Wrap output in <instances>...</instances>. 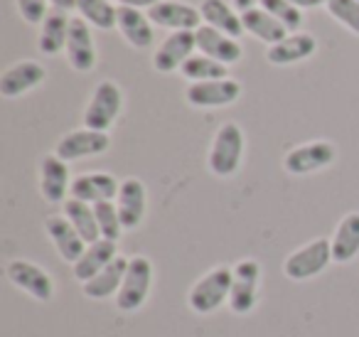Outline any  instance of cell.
<instances>
[{"instance_id": "1", "label": "cell", "mask_w": 359, "mask_h": 337, "mask_svg": "<svg viewBox=\"0 0 359 337\" xmlns=\"http://www.w3.org/2000/svg\"><path fill=\"white\" fill-rule=\"evenodd\" d=\"M241 158H244V131L234 121H226L215 133L210 148V170L217 178H231L239 170Z\"/></svg>"}, {"instance_id": "2", "label": "cell", "mask_w": 359, "mask_h": 337, "mask_svg": "<svg viewBox=\"0 0 359 337\" xmlns=\"http://www.w3.org/2000/svg\"><path fill=\"white\" fill-rule=\"evenodd\" d=\"M231 283H234V268L229 266H217L212 268L207 276H202L200 281L192 286L190 291V308L200 315L217 310L222 303H229L231 296Z\"/></svg>"}, {"instance_id": "3", "label": "cell", "mask_w": 359, "mask_h": 337, "mask_svg": "<svg viewBox=\"0 0 359 337\" xmlns=\"http://www.w3.org/2000/svg\"><path fill=\"white\" fill-rule=\"evenodd\" d=\"M121 106H123V94H121L118 84L111 79H104L96 84L94 94H91L89 104L84 111V128L91 131H109L114 121L118 119Z\"/></svg>"}, {"instance_id": "4", "label": "cell", "mask_w": 359, "mask_h": 337, "mask_svg": "<svg viewBox=\"0 0 359 337\" xmlns=\"http://www.w3.org/2000/svg\"><path fill=\"white\" fill-rule=\"evenodd\" d=\"M332 261V242L330 239H315L303 249L293 251L283 263V273L290 281H308L327 268Z\"/></svg>"}, {"instance_id": "5", "label": "cell", "mask_w": 359, "mask_h": 337, "mask_svg": "<svg viewBox=\"0 0 359 337\" xmlns=\"http://www.w3.org/2000/svg\"><path fill=\"white\" fill-rule=\"evenodd\" d=\"M150 283H153V263L145 256H133L128 261L123 286L116 293V305H118V310H123V312L138 310L145 303V298H148Z\"/></svg>"}, {"instance_id": "6", "label": "cell", "mask_w": 359, "mask_h": 337, "mask_svg": "<svg viewBox=\"0 0 359 337\" xmlns=\"http://www.w3.org/2000/svg\"><path fill=\"white\" fill-rule=\"evenodd\" d=\"M337 158V150L330 140H310V143L295 145L283 158V168L290 175H310L327 168Z\"/></svg>"}, {"instance_id": "7", "label": "cell", "mask_w": 359, "mask_h": 337, "mask_svg": "<svg viewBox=\"0 0 359 337\" xmlns=\"http://www.w3.org/2000/svg\"><path fill=\"white\" fill-rule=\"evenodd\" d=\"M109 145H111L109 133H104V131L79 128V131H69L67 136H62L60 143L55 145V155L65 160V163H72V160H81V158L106 153Z\"/></svg>"}, {"instance_id": "8", "label": "cell", "mask_w": 359, "mask_h": 337, "mask_svg": "<svg viewBox=\"0 0 359 337\" xmlns=\"http://www.w3.org/2000/svg\"><path fill=\"white\" fill-rule=\"evenodd\" d=\"M195 50H197V37L192 30L170 32V35L160 42V47L153 55L155 72L170 74V72H175V70H182V65L195 55Z\"/></svg>"}, {"instance_id": "9", "label": "cell", "mask_w": 359, "mask_h": 337, "mask_svg": "<svg viewBox=\"0 0 359 337\" xmlns=\"http://www.w3.org/2000/svg\"><path fill=\"white\" fill-rule=\"evenodd\" d=\"M187 104L195 109H219V106L234 104L241 96V84L236 79H215V81H197L185 91Z\"/></svg>"}, {"instance_id": "10", "label": "cell", "mask_w": 359, "mask_h": 337, "mask_svg": "<svg viewBox=\"0 0 359 337\" xmlns=\"http://www.w3.org/2000/svg\"><path fill=\"white\" fill-rule=\"evenodd\" d=\"M67 60H69L72 70L74 72H91L96 67V45H94V35H91V25L84 18H72L69 25V37H67Z\"/></svg>"}, {"instance_id": "11", "label": "cell", "mask_w": 359, "mask_h": 337, "mask_svg": "<svg viewBox=\"0 0 359 337\" xmlns=\"http://www.w3.org/2000/svg\"><path fill=\"white\" fill-rule=\"evenodd\" d=\"M6 276L8 281H13V286L22 288L40 303L52 300V296H55V283H52L50 273L42 271L40 266H35L30 261H20V258L11 261L6 268Z\"/></svg>"}, {"instance_id": "12", "label": "cell", "mask_w": 359, "mask_h": 337, "mask_svg": "<svg viewBox=\"0 0 359 337\" xmlns=\"http://www.w3.org/2000/svg\"><path fill=\"white\" fill-rule=\"evenodd\" d=\"M148 18L153 25L168 27V30H192L202 27V15L200 8L190 6V3H182V0H163L158 6H153L148 11Z\"/></svg>"}, {"instance_id": "13", "label": "cell", "mask_w": 359, "mask_h": 337, "mask_svg": "<svg viewBox=\"0 0 359 337\" xmlns=\"http://www.w3.org/2000/svg\"><path fill=\"white\" fill-rule=\"evenodd\" d=\"M261 278V266L251 258L236 263L234 268V283H231V296H229V308L236 315H246L251 312L256 303V288H259Z\"/></svg>"}, {"instance_id": "14", "label": "cell", "mask_w": 359, "mask_h": 337, "mask_svg": "<svg viewBox=\"0 0 359 337\" xmlns=\"http://www.w3.org/2000/svg\"><path fill=\"white\" fill-rule=\"evenodd\" d=\"M47 72L40 62L35 60H22L15 62L13 67H8L0 77V94L6 99H18V96L27 94L35 86H40L45 81Z\"/></svg>"}, {"instance_id": "15", "label": "cell", "mask_w": 359, "mask_h": 337, "mask_svg": "<svg viewBox=\"0 0 359 337\" xmlns=\"http://www.w3.org/2000/svg\"><path fill=\"white\" fill-rule=\"evenodd\" d=\"M121 183L109 173H86L79 178L72 180L69 187V197L79 199L86 204H96V202H114L118 197Z\"/></svg>"}, {"instance_id": "16", "label": "cell", "mask_w": 359, "mask_h": 337, "mask_svg": "<svg viewBox=\"0 0 359 337\" xmlns=\"http://www.w3.org/2000/svg\"><path fill=\"white\" fill-rule=\"evenodd\" d=\"M195 37H197V50L202 55L212 57V60L222 62V65H236V62L244 57V47L239 45L236 37H229L224 32L215 30L210 25H202L195 30Z\"/></svg>"}, {"instance_id": "17", "label": "cell", "mask_w": 359, "mask_h": 337, "mask_svg": "<svg viewBox=\"0 0 359 337\" xmlns=\"http://www.w3.org/2000/svg\"><path fill=\"white\" fill-rule=\"evenodd\" d=\"M315 52H318V40L310 32H290L288 37L266 50V60L276 67H288L310 60Z\"/></svg>"}, {"instance_id": "18", "label": "cell", "mask_w": 359, "mask_h": 337, "mask_svg": "<svg viewBox=\"0 0 359 337\" xmlns=\"http://www.w3.org/2000/svg\"><path fill=\"white\" fill-rule=\"evenodd\" d=\"M72 180H69V168L62 158H57L55 153L45 155L40 160V194L45 197V202L60 204L67 202L69 194Z\"/></svg>"}, {"instance_id": "19", "label": "cell", "mask_w": 359, "mask_h": 337, "mask_svg": "<svg viewBox=\"0 0 359 337\" xmlns=\"http://www.w3.org/2000/svg\"><path fill=\"white\" fill-rule=\"evenodd\" d=\"M116 207L121 214V224L123 229H135L145 217V207H148V194H145V185L138 178H126L121 183L118 197H116Z\"/></svg>"}, {"instance_id": "20", "label": "cell", "mask_w": 359, "mask_h": 337, "mask_svg": "<svg viewBox=\"0 0 359 337\" xmlns=\"http://www.w3.org/2000/svg\"><path fill=\"white\" fill-rule=\"evenodd\" d=\"M45 229H47V234H50L52 242H55V249L60 251V256L65 258V261H69L72 266L79 261L81 253H84L86 246H89V244L79 237V232L72 227L69 219L60 217V214H52V217H47Z\"/></svg>"}, {"instance_id": "21", "label": "cell", "mask_w": 359, "mask_h": 337, "mask_svg": "<svg viewBox=\"0 0 359 337\" xmlns=\"http://www.w3.org/2000/svg\"><path fill=\"white\" fill-rule=\"evenodd\" d=\"M118 32L126 37L130 47L135 50H148L155 42L153 22H150L148 13H140L138 8L118 6V22H116Z\"/></svg>"}, {"instance_id": "22", "label": "cell", "mask_w": 359, "mask_h": 337, "mask_svg": "<svg viewBox=\"0 0 359 337\" xmlns=\"http://www.w3.org/2000/svg\"><path fill=\"white\" fill-rule=\"evenodd\" d=\"M200 15H202V22H205V25L215 27V30L224 32V35L236 37V40L244 35L241 13L236 11L231 3H226V0H202Z\"/></svg>"}, {"instance_id": "23", "label": "cell", "mask_w": 359, "mask_h": 337, "mask_svg": "<svg viewBox=\"0 0 359 337\" xmlns=\"http://www.w3.org/2000/svg\"><path fill=\"white\" fill-rule=\"evenodd\" d=\"M118 256V249H116V242H109V239H99V242L89 244L86 251L81 253V258L74 263V278L81 283L91 281L94 276H99L106 266H109L114 258Z\"/></svg>"}, {"instance_id": "24", "label": "cell", "mask_w": 359, "mask_h": 337, "mask_svg": "<svg viewBox=\"0 0 359 337\" xmlns=\"http://www.w3.org/2000/svg\"><path fill=\"white\" fill-rule=\"evenodd\" d=\"M128 261L130 258H126L118 253V256H116L99 276H94L91 281L84 283V296L91 298V300H104V298L118 293L121 286H123L126 271H128Z\"/></svg>"}, {"instance_id": "25", "label": "cell", "mask_w": 359, "mask_h": 337, "mask_svg": "<svg viewBox=\"0 0 359 337\" xmlns=\"http://www.w3.org/2000/svg\"><path fill=\"white\" fill-rule=\"evenodd\" d=\"M69 25H72L69 13L50 11V15L42 20L40 37H37V47H40L42 55L55 57L57 52L65 50V47H67V37H69Z\"/></svg>"}, {"instance_id": "26", "label": "cell", "mask_w": 359, "mask_h": 337, "mask_svg": "<svg viewBox=\"0 0 359 337\" xmlns=\"http://www.w3.org/2000/svg\"><path fill=\"white\" fill-rule=\"evenodd\" d=\"M241 22H244V32L254 35L256 40L266 42L269 47L290 35V32L285 30V27L280 25V22L276 20L273 15H269V13H266L264 8H259V6L251 8V11L241 13Z\"/></svg>"}, {"instance_id": "27", "label": "cell", "mask_w": 359, "mask_h": 337, "mask_svg": "<svg viewBox=\"0 0 359 337\" xmlns=\"http://www.w3.org/2000/svg\"><path fill=\"white\" fill-rule=\"evenodd\" d=\"M359 253V212H349L337 224L332 237V261L347 263Z\"/></svg>"}, {"instance_id": "28", "label": "cell", "mask_w": 359, "mask_h": 337, "mask_svg": "<svg viewBox=\"0 0 359 337\" xmlns=\"http://www.w3.org/2000/svg\"><path fill=\"white\" fill-rule=\"evenodd\" d=\"M65 217L69 219L72 227L79 232V237L84 239L86 244H94V242H99V239H101L94 204H86V202H79V199L69 197L65 202Z\"/></svg>"}, {"instance_id": "29", "label": "cell", "mask_w": 359, "mask_h": 337, "mask_svg": "<svg viewBox=\"0 0 359 337\" xmlns=\"http://www.w3.org/2000/svg\"><path fill=\"white\" fill-rule=\"evenodd\" d=\"M76 13L99 30H114L118 22V6H114V0H76Z\"/></svg>"}, {"instance_id": "30", "label": "cell", "mask_w": 359, "mask_h": 337, "mask_svg": "<svg viewBox=\"0 0 359 337\" xmlns=\"http://www.w3.org/2000/svg\"><path fill=\"white\" fill-rule=\"evenodd\" d=\"M180 74L185 77V79H190L192 84H197V81L226 79V77H229V70H226V65H222V62L212 60V57H207L200 52V55H192L190 60L182 65Z\"/></svg>"}, {"instance_id": "31", "label": "cell", "mask_w": 359, "mask_h": 337, "mask_svg": "<svg viewBox=\"0 0 359 337\" xmlns=\"http://www.w3.org/2000/svg\"><path fill=\"white\" fill-rule=\"evenodd\" d=\"M259 8H264L269 15H273L288 32H298L303 25V11L293 0H261Z\"/></svg>"}, {"instance_id": "32", "label": "cell", "mask_w": 359, "mask_h": 337, "mask_svg": "<svg viewBox=\"0 0 359 337\" xmlns=\"http://www.w3.org/2000/svg\"><path fill=\"white\" fill-rule=\"evenodd\" d=\"M94 212H96V222H99L101 239L118 242L121 234H123V224H121V214L116 202H96Z\"/></svg>"}, {"instance_id": "33", "label": "cell", "mask_w": 359, "mask_h": 337, "mask_svg": "<svg viewBox=\"0 0 359 337\" xmlns=\"http://www.w3.org/2000/svg\"><path fill=\"white\" fill-rule=\"evenodd\" d=\"M327 13L337 22H342L352 35L359 37V0H330Z\"/></svg>"}, {"instance_id": "34", "label": "cell", "mask_w": 359, "mask_h": 337, "mask_svg": "<svg viewBox=\"0 0 359 337\" xmlns=\"http://www.w3.org/2000/svg\"><path fill=\"white\" fill-rule=\"evenodd\" d=\"M18 3V13L27 25H42L47 15H50V3L47 0H15Z\"/></svg>"}, {"instance_id": "35", "label": "cell", "mask_w": 359, "mask_h": 337, "mask_svg": "<svg viewBox=\"0 0 359 337\" xmlns=\"http://www.w3.org/2000/svg\"><path fill=\"white\" fill-rule=\"evenodd\" d=\"M158 3H163V0H118V6H128V8H138V11H143V8H153L158 6Z\"/></svg>"}, {"instance_id": "36", "label": "cell", "mask_w": 359, "mask_h": 337, "mask_svg": "<svg viewBox=\"0 0 359 337\" xmlns=\"http://www.w3.org/2000/svg\"><path fill=\"white\" fill-rule=\"evenodd\" d=\"M52 6V11H62V13H69L76 11V0H47Z\"/></svg>"}, {"instance_id": "37", "label": "cell", "mask_w": 359, "mask_h": 337, "mask_svg": "<svg viewBox=\"0 0 359 337\" xmlns=\"http://www.w3.org/2000/svg\"><path fill=\"white\" fill-rule=\"evenodd\" d=\"M295 6L300 8V11H310V8H320V6H327L330 0H293Z\"/></svg>"}, {"instance_id": "38", "label": "cell", "mask_w": 359, "mask_h": 337, "mask_svg": "<svg viewBox=\"0 0 359 337\" xmlns=\"http://www.w3.org/2000/svg\"><path fill=\"white\" fill-rule=\"evenodd\" d=\"M259 3H261V0H231V6H234L239 13L251 11V8H256V6H259Z\"/></svg>"}]
</instances>
